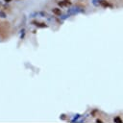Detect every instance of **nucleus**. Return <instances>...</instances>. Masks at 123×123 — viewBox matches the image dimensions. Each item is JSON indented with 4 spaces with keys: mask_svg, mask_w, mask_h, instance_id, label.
Returning a JSON list of instances; mask_svg holds the SVG:
<instances>
[{
    "mask_svg": "<svg viewBox=\"0 0 123 123\" xmlns=\"http://www.w3.org/2000/svg\"><path fill=\"white\" fill-rule=\"evenodd\" d=\"M58 4H59L61 7H63V6H68V5H70L71 3L69 2V0H63V1H60Z\"/></svg>",
    "mask_w": 123,
    "mask_h": 123,
    "instance_id": "f257e3e1",
    "label": "nucleus"
},
{
    "mask_svg": "<svg viewBox=\"0 0 123 123\" xmlns=\"http://www.w3.org/2000/svg\"><path fill=\"white\" fill-rule=\"evenodd\" d=\"M101 6H103V7H109V6H111L106 0H100V3H99Z\"/></svg>",
    "mask_w": 123,
    "mask_h": 123,
    "instance_id": "f03ea898",
    "label": "nucleus"
},
{
    "mask_svg": "<svg viewBox=\"0 0 123 123\" xmlns=\"http://www.w3.org/2000/svg\"><path fill=\"white\" fill-rule=\"evenodd\" d=\"M53 12L55 13V14H61V9H59V8H54L53 9Z\"/></svg>",
    "mask_w": 123,
    "mask_h": 123,
    "instance_id": "7ed1b4c3",
    "label": "nucleus"
},
{
    "mask_svg": "<svg viewBox=\"0 0 123 123\" xmlns=\"http://www.w3.org/2000/svg\"><path fill=\"white\" fill-rule=\"evenodd\" d=\"M33 23H34L35 25L38 26V27H46V25H45L44 23H39V22H36V21H34Z\"/></svg>",
    "mask_w": 123,
    "mask_h": 123,
    "instance_id": "20e7f679",
    "label": "nucleus"
},
{
    "mask_svg": "<svg viewBox=\"0 0 123 123\" xmlns=\"http://www.w3.org/2000/svg\"><path fill=\"white\" fill-rule=\"evenodd\" d=\"M4 1H5V2H6V3H8V2H11V1H12V0H4Z\"/></svg>",
    "mask_w": 123,
    "mask_h": 123,
    "instance_id": "39448f33",
    "label": "nucleus"
}]
</instances>
